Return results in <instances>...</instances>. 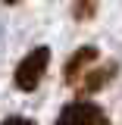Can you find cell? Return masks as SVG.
Instances as JSON below:
<instances>
[{
	"label": "cell",
	"mask_w": 122,
	"mask_h": 125,
	"mask_svg": "<svg viewBox=\"0 0 122 125\" xmlns=\"http://www.w3.org/2000/svg\"><path fill=\"white\" fill-rule=\"evenodd\" d=\"M6 3H19V0H6Z\"/></svg>",
	"instance_id": "6"
},
{
	"label": "cell",
	"mask_w": 122,
	"mask_h": 125,
	"mask_svg": "<svg viewBox=\"0 0 122 125\" xmlns=\"http://www.w3.org/2000/svg\"><path fill=\"white\" fill-rule=\"evenodd\" d=\"M94 10H97V6H94V0H75V6H72V16H75V19H91V16H94Z\"/></svg>",
	"instance_id": "5"
},
{
	"label": "cell",
	"mask_w": 122,
	"mask_h": 125,
	"mask_svg": "<svg viewBox=\"0 0 122 125\" xmlns=\"http://www.w3.org/2000/svg\"><path fill=\"white\" fill-rule=\"evenodd\" d=\"M47 66H50V47H34L31 53H25V60L16 66V75H13L16 88L19 91H34L44 78Z\"/></svg>",
	"instance_id": "1"
},
{
	"label": "cell",
	"mask_w": 122,
	"mask_h": 125,
	"mask_svg": "<svg viewBox=\"0 0 122 125\" xmlns=\"http://www.w3.org/2000/svg\"><path fill=\"white\" fill-rule=\"evenodd\" d=\"M56 122H107V113L97 106V103L75 100V103H66V106L60 109Z\"/></svg>",
	"instance_id": "2"
},
{
	"label": "cell",
	"mask_w": 122,
	"mask_h": 125,
	"mask_svg": "<svg viewBox=\"0 0 122 125\" xmlns=\"http://www.w3.org/2000/svg\"><path fill=\"white\" fill-rule=\"evenodd\" d=\"M113 75H116V62H107V66H100V69L88 72V75H85L88 81H81V88H85L88 94H94V91H100V88H103Z\"/></svg>",
	"instance_id": "4"
},
{
	"label": "cell",
	"mask_w": 122,
	"mask_h": 125,
	"mask_svg": "<svg viewBox=\"0 0 122 125\" xmlns=\"http://www.w3.org/2000/svg\"><path fill=\"white\" fill-rule=\"evenodd\" d=\"M94 60H97V47H78L75 53L69 56V62L63 66V75H66V81H75V78L85 72V66H91Z\"/></svg>",
	"instance_id": "3"
}]
</instances>
